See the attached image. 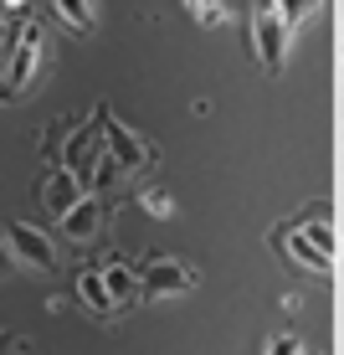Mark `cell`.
Instances as JSON below:
<instances>
[{
    "mask_svg": "<svg viewBox=\"0 0 344 355\" xmlns=\"http://www.w3.org/2000/svg\"><path fill=\"white\" fill-rule=\"evenodd\" d=\"M267 350H273V355H298V350H303V340H298V335H278Z\"/></svg>",
    "mask_w": 344,
    "mask_h": 355,
    "instance_id": "17",
    "label": "cell"
},
{
    "mask_svg": "<svg viewBox=\"0 0 344 355\" xmlns=\"http://www.w3.org/2000/svg\"><path fill=\"white\" fill-rule=\"evenodd\" d=\"M82 196H88V186H82L67 165H57L52 175H46V186H42V201H46V211H52V216H67Z\"/></svg>",
    "mask_w": 344,
    "mask_h": 355,
    "instance_id": "8",
    "label": "cell"
},
{
    "mask_svg": "<svg viewBox=\"0 0 344 355\" xmlns=\"http://www.w3.org/2000/svg\"><path fill=\"white\" fill-rule=\"evenodd\" d=\"M103 114V139H108V160L118 165V175H134V170H144L150 165V150H144V139L139 134H129L124 124H118L108 108H98Z\"/></svg>",
    "mask_w": 344,
    "mask_h": 355,
    "instance_id": "4",
    "label": "cell"
},
{
    "mask_svg": "<svg viewBox=\"0 0 344 355\" xmlns=\"http://www.w3.org/2000/svg\"><path fill=\"white\" fill-rule=\"evenodd\" d=\"M139 278H144V299H175V293L195 288V273L185 263H175V258H154Z\"/></svg>",
    "mask_w": 344,
    "mask_h": 355,
    "instance_id": "5",
    "label": "cell"
},
{
    "mask_svg": "<svg viewBox=\"0 0 344 355\" xmlns=\"http://www.w3.org/2000/svg\"><path fill=\"white\" fill-rule=\"evenodd\" d=\"M10 268H16V248H10V237H0V278H10Z\"/></svg>",
    "mask_w": 344,
    "mask_h": 355,
    "instance_id": "18",
    "label": "cell"
},
{
    "mask_svg": "<svg viewBox=\"0 0 344 355\" xmlns=\"http://www.w3.org/2000/svg\"><path fill=\"white\" fill-rule=\"evenodd\" d=\"M6 237H10V248H16V258L26 263V268H42V273H52V268H57V248H52V237H46L42 227L16 222Z\"/></svg>",
    "mask_w": 344,
    "mask_h": 355,
    "instance_id": "6",
    "label": "cell"
},
{
    "mask_svg": "<svg viewBox=\"0 0 344 355\" xmlns=\"http://www.w3.org/2000/svg\"><path fill=\"white\" fill-rule=\"evenodd\" d=\"M298 227L309 232V237H314V242H318V248H324V252H334V258H339V232H334V222H329L324 211H314L309 222H298Z\"/></svg>",
    "mask_w": 344,
    "mask_h": 355,
    "instance_id": "13",
    "label": "cell"
},
{
    "mask_svg": "<svg viewBox=\"0 0 344 355\" xmlns=\"http://www.w3.org/2000/svg\"><path fill=\"white\" fill-rule=\"evenodd\" d=\"M288 42H293V26L278 16V6L252 10V52L262 57L267 72H282V62H288Z\"/></svg>",
    "mask_w": 344,
    "mask_h": 355,
    "instance_id": "2",
    "label": "cell"
},
{
    "mask_svg": "<svg viewBox=\"0 0 344 355\" xmlns=\"http://www.w3.org/2000/svg\"><path fill=\"white\" fill-rule=\"evenodd\" d=\"M42 67V26H21L16 46H10V62H6V78H0V98H21L26 83L36 78Z\"/></svg>",
    "mask_w": 344,
    "mask_h": 355,
    "instance_id": "3",
    "label": "cell"
},
{
    "mask_svg": "<svg viewBox=\"0 0 344 355\" xmlns=\"http://www.w3.org/2000/svg\"><path fill=\"white\" fill-rule=\"evenodd\" d=\"M185 6H190V10H201V6H206V0H185Z\"/></svg>",
    "mask_w": 344,
    "mask_h": 355,
    "instance_id": "20",
    "label": "cell"
},
{
    "mask_svg": "<svg viewBox=\"0 0 344 355\" xmlns=\"http://www.w3.org/2000/svg\"><path fill=\"white\" fill-rule=\"evenodd\" d=\"M273 6H278V16H282V21H288V26H293V31H298V26H303V21H309V16H314V10H318V0H273Z\"/></svg>",
    "mask_w": 344,
    "mask_h": 355,
    "instance_id": "14",
    "label": "cell"
},
{
    "mask_svg": "<svg viewBox=\"0 0 344 355\" xmlns=\"http://www.w3.org/2000/svg\"><path fill=\"white\" fill-rule=\"evenodd\" d=\"M278 242H282V252H288V258L298 263V268H309V273H334V252H324V248H318V242L309 237V232L298 227V222L282 227V232H278Z\"/></svg>",
    "mask_w": 344,
    "mask_h": 355,
    "instance_id": "7",
    "label": "cell"
},
{
    "mask_svg": "<svg viewBox=\"0 0 344 355\" xmlns=\"http://www.w3.org/2000/svg\"><path fill=\"white\" fill-rule=\"evenodd\" d=\"M52 6H57V16H62L78 36L93 31V21H98V16H93V0H52Z\"/></svg>",
    "mask_w": 344,
    "mask_h": 355,
    "instance_id": "12",
    "label": "cell"
},
{
    "mask_svg": "<svg viewBox=\"0 0 344 355\" xmlns=\"http://www.w3.org/2000/svg\"><path fill=\"white\" fill-rule=\"evenodd\" d=\"M103 160H108V139H103V114H98V124H82V129L67 134L62 165H67L88 191H98V170H103Z\"/></svg>",
    "mask_w": 344,
    "mask_h": 355,
    "instance_id": "1",
    "label": "cell"
},
{
    "mask_svg": "<svg viewBox=\"0 0 344 355\" xmlns=\"http://www.w3.org/2000/svg\"><path fill=\"white\" fill-rule=\"evenodd\" d=\"M195 21H201V26H226V21H231V10L221 6V0H206V6L195 10Z\"/></svg>",
    "mask_w": 344,
    "mask_h": 355,
    "instance_id": "15",
    "label": "cell"
},
{
    "mask_svg": "<svg viewBox=\"0 0 344 355\" xmlns=\"http://www.w3.org/2000/svg\"><path fill=\"white\" fill-rule=\"evenodd\" d=\"M78 293H82V304H88V309H98V314H114V309H118L114 293H108V278H103V273H93V268L78 278Z\"/></svg>",
    "mask_w": 344,
    "mask_h": 355,
    "instance_id": "11",
    "label": "cell"
},
{
    "mask_svg": "<svg viewBox=\"0 0 344 355\" xmlns=\"http://www.w3.org/2000/svg\"><path fill=\"white\" fill-rule=\"evenodd\" d=\"M144 211H150V216H170L175 206H170V196H165V191H144Z\"/></svg>",
    "mask_w": 344,
    "mask_h": 355,
    "instance_id": "16",
    "label": "cell"
},
{
    "mask_svg": "<svg viewBox=\"0 0 344 355\" xmlns=\"http://www.w3.org/2000/svg\"><path fill=\"white\" fill-rule=\"evenodd\" d=\"M62 232H67L72 242H93L98 232H103V201H98V196L88 191V196H82V201L62 216Z\"/></svg>",
    "mask_w": 344,
    "mask_h": 355,
    "instance_id": "9",
    "label": "cell"
},
{
    "mask_svg": "<svg viewBox=\"0 0 344 355\" xmlns=\"http://www.w3.org/2000/svg\"><path fill=\"white\" fill-rule=\"evenodd\" d=\"M0 6H10V10H21V6H26V0H0Z\"/></svg>",
    "mask_w": 344,
    "mask_h": 355,
    "instance_id": "19",
    "label": "cell"
},
{
    "mask_svg": "<svg viewBox=\"0 0 344 355\" xmlns=\"http://www.w3.org/2000/svg\"><path fill=\"white\" fill-rule=\"evenodd\" d=\"M0 345H6V340H0Z\"/></svg>",
    "mask_w": 344,
    "mask_h": 355,
    "instance_id": "21",
    "label": "cell"
},
{
    "mask_svg": "<svg viewBox=\"0 0 344 355\" xmlns=\"http://www.w3.org/2000/svg\"><path fill=\"white\" fill-rule=\"evenodd\" d=\"M103 278H108V293H114V304H129V299H139V293H144V278L134 273L129 263H108Z\"/></svg>",
    "mask_w": 344,
    "mask_h": 355,
    "instance_id": "10",
    "label": "cell"
}]
</instances>
